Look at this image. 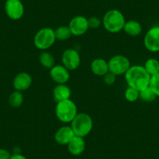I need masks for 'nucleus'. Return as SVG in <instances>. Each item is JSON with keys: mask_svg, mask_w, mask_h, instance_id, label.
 <instances>
[{"mask_svg": "<svg viewBox=\"0 0 159 159\" xmlns=\"http://www.w3.org/2000/svg\"><path fill=\"white\" fill-rule=\"evenodd\" d=\"M125 79L128 86L140 91L149 87L151 75L142 66H133L125 73Z\"/></svg>", "mask_w": 159, "mask_h": 159, "instance_id": "obj_1", "label": "nucleus"}, {"mask_svg": "<svg viewBox=\"0 0 159 159\" xmlns=\"http://www.w3.org/2000/svg\"><path fill=\"white\" fill-rule=\"evenodd\" d=\"M125 17L123 13L118 10H110L103 16L102 24L107 31L110 33H118L123 30Z\"/></svg>", "mask_w": 159, "mask_h": 159, "instance_id": "obj_2", "label": "nucleus"}, {"mask_svg": "<svg viewBox=\"0 0 159 159\" xmlns=\"http://www.w3.org/2000/svg\"><path fill=\"white\" fill-rule=\"evenodd\" d=\"M70 123L75 136L78 137H86L93 129L92 118L87 113L77 114Z\"/></svg>", "mask_w": 159, "mask_h": 159, "instance_id": "obj_3", "label": "nucleus"}, {"mask_svg": "<svg viewBox=\"0 0 159 159\" xmlns=\"http://www.w3.org/2000/svg\"><path fill=\"white\" fill-rule=\"evenodd\" d=\"M77 114V107L71 99L57 102L56 115L59 121L65 123H71Z\"/></svg>", "mask_w": 159, "mask_h": 159, "instance_id": "obj_4", "label": "nucleus"}, {"mask_svg": "<svg viewBox=\"0 0 159 159\" xmlns=\"http://www.w3.org/2000/svg\"><path fill=\"white\" fill-rule=\"evenodd\" d=\"M55 30L50 27L40 29L34 38V44L37 48L42 51L51 48L56 42Z\"/></svg>", "mask_w": 159, "mask_h": 159, "instance_id": "obj_5", "label": "nucleus"}, {"mask_svg": "<svg viewBox=\"0 0 159 159\" xmlns=\"http://www.w3.org/2000/svg\"><path fill=\"white\" fill-rule=\"evenodd\" d=\"M109 72L116 76L123 75L127 72L130 66V62L127 57L122 55H116L111 57L108 62Z\"/></svg>", "mask_w": 159, "mask_h": 159, "instance_id": "obj_6", "label": "nucleus"}, {"mask_svg": "<svg viewBox=\"0 0 159 159\" xmlns=\"http://www.w3.org/2000/svg\"><path fill=\"white\" fill-rule=\"evenodd\" d=\"M5 12L9 18L13 20H20L24 13V7L20 0H7Z\"/></svg>", "mask_w": 159, "mask_h": 159, "instance_id": "obj_7", "label": "nucleus"}, {"mask_svg": "<svg viewBox=\"0 0 159 159\" xmlns=\"http://www.w3.org/2000/svg\"><path fill=\"white\" fill-rule=\"evenodd\" d=\"M62 64L68 70H75L80 65V56L79 52L73 48L65 50L62 56Z\"/></svg>", "mask_w": 159, "mask_h": 159, "instance_id": "obj_8", "label": "nucleus"}, {"mask_svg": "<svg viewBox=\"0 0 159 159\" xmlns=\"http://www.w3.org/2000/svg\"><path fill=\"white\" fill-rule=\"evenodd\" d=\"M143 44L151 52H159V27H153L148 30L144 36Z\"/></svg>", "mask_w": 159, "mask_h": 159, "instance_id": "obj_9", "label": "nucleus"}, {"mask_svg": "<svg viewBox=\"0 0 159 159\" xmlns=\"http://www.w3.org/2000/svg\"><path fill=\"white\" fill-rule=\"evenodd\" d=\"M68 27L71 31L72 35L81 36L84 34L89 29L88 19L84 16H76L70 20Z\"/></svg>", "mask_w": 159, "mask_h": 159, "instance_id": "obj_10", "label": "nucleus"}, {"mask_svg": "<svg viewBox=\"0 0 159 159\" xmlns=\"http://www.w3.org/2000/svg\"><path fill=\"white\" fill-rule=\"evenodd\" d=\"M50 76L52 80L58 84H65L70 80L69 70L64 66L55 65L50 69Z\"/></svg>", "mask_w": 159, "mask_h": 159, "instance_id": "obj_11", "label": "nucleus"}, {"mask_svg": "<svg viewBox=\"0 0 159 159\" xmlns=\"http://www.w3.org/2000/svg\"><path fill=\"white\" fill-rule=\"evenodd\" d=\"M32 84V77L26 72L20 73L15 76L13 80V88L16 91H24L28 89Z\"/></svg>", "mask_w": 159, "mask_h": 159, "instance_id": "obj_12", "label": "nucleus"}, {"mask_svg": "<svg viewBox=\"0 0 159 159\" xmlns=\"http://www.w3.org/2000/svg\"><path fill=\"white\" fill-rule=\"evenodd\" d=\"M75 134L71 126H64L59 128L55 134V140L60 145H68Z\"/></svg>", "mask_w": 159, "mask_h": 159, "instance_id": "obj_13", "label": "nucleus"}, {"mask_svg": "<svg viewBox=\"0 0 159 159\" xmlns=\"http://www.w3.org/2000/svg\"><path fill=\"white\" fill-rule=\"evenodd\" d=\"M86 148V143H85L84 137L74 136L71 141L68 143V150L71 154L74 156L80 155L84 151Z\"/></svg>", "mask_w": 159, "mask_h": 159, "instance_id": "obj_14", "label": "nucleus"}, {"mask_svg": "<svg viewBox=\"0 0 159 159\" xmlns=\"http://www.w3.org/2000/svg\"><path fill=\"white\" fill-rule=\"evenodd\" d=\"M71 97V90L67 85L57 84L53 89V98L55 102H57L70 99Z\"/></svg>", "mask_w": 159, "mask_h": 159, "instance_id": "obj_15", "label": "nucleus"}, {"mask_svg": "<svg viewBox=\"0 0 159 159\" xmlns=\"http://www.w3.org/2000/svg\"><path fill=\"white\" fill-rule=\"evenodd\" d=\"M91 69L94 74L100 76H104L108 72H109L108 62L101 58H98L92 61Z\"/></svg>", "mask_w": 159, "mask_h": 159, "instance_id": "obj_16", "label": "nucleus"}, {"mask_svg": "<svg viewBox=\"0 0 159 159\" xmlns=\"http://www.w3.org/2000/svg\"><path fill=\"white\" fill-rule=\"evenodd\" d=\"M123 30L129 36L137 37L142 32V26L138 21L129 20L125 23Z\"/></svg>", "mask_w": 159, "mask_h": 159, "instance_id": "obj_17", "label": "nucleus"}, {"mask_svg": "<svg viewBox=\"0 0 159 159\" xmlns=\"http://www.w3.org/2000/svg\"><path fill=\"white\" fill-rule=\"evenodd\" d=\"M39 62L41 65L47 69H52L55 66V58L48 52H43L39 56Z\"/></svg>", "mask_w": 159, "mask_h": 159, "instance_id": "obj_18", "label": "nucleus"}, {"mask_svg": "<svg viewBox=\"0 0 159 159\" xmlns=\"http://www.w3.org/2000/svg\"><path fill=\"white\" fill-rule=\"evenodd\" d=\"M146 71L151 76L159 73V61L154 58H151L146 61L143 66Z\"/></svg>", "mask_w": 159, "mask_h": 159, "instance_id": "obj_19", "label": "nucleus"}, {"mask_svg": "<svg viewBox=\"0 0 159 159\" xmlns=\"http://www.w3.org/2000/svg\"><path fill=\"white\" fill-rule=\"evenodd\" d=\"M24 102V95L22 92L19 91H15L12 93L9 98V104L13 108H19Z\"/></svg>", "mask_w": 159, "mask_h": 159, "instance_id": "obj_20", "label": "nucleus"}, {"mask_svg": "<svg viewBox=\"0 0 159 159\" xmlns=\"http://www.w3.org/2000/svg\"><path fill=\"white\" fill-rule=\"evenodd\" d=\"M54 30L56 38L59 41H66L72 36L71 31L67 26H61Z\"/></svg>", "mask_w": 159, "mask_h": 159, "instance_id": "obj_21", "label": "nucleus"}, {"mask_svg": "<svg viewBox=\"0 0 159 159\" xmlns=\"http://www.w3.org/2000/svg\"><path fill=\"white\" fill-rule=\"evenodd\" d=\"M157 96L150 87L139 91V98L145 102H152L156 99Z\"/></svg>", "mask_w": 159, "mask_h": 159, "instance_id": "obj_22", "label": "nucleus"}, {"mask_svg": "<svg viewBox=\"0 0 159 159\" xmlns=\"http://www.w3.org/2000/svg\"><path fill=\"white\" fill-rule=\"evenodd\" d=\"M125 98L129 102H136L139 98V91L129 87L125 91Z\"/></svg>", "mask_w": 159, "mask_h": 159, "instance_id": "obj_23", "label": "nucleus"}, {"mask_svg": "<svg viewBox=\"0 0 159 159\" xmlns=\"http://www.w3.org/2000/svg\"><path fill=\"white\" fill-rule=\"evenodd\" d=\"M149 87L157 97H159V73L151 76Z\"/></svg>", "mask_w": 159, "mask_h": 159, "instance_id": "obj_24", "label": "nucleus"}, {"mask_svg": "<svg viewBox=\"0 0 159 159\" xmlns=\"http://www.w3.org/2000/svg\"><path fill=\"white\" fill-rule=\"evenodd\" d=\"M116 75L111 73V72H108V73L104 76V82H105L107 85H112L113 84L116 82Z\"/></svg>", "mask_w": 159, "mask_h": 159, "instance_id": "obj_25", "label": "nucleus"}, {"mask_svg": "<svg viewBox=\"0 0 159 159\" xmlns=\"http://www.w3.org/2000/svg\"><path fill=\"white\" fill-rule=\"evenodd\" d=\"M101 24H102V22H101L100 19H98V17H95V16H93V17H91L90 19H88V26H89V28H98V27H100Z\"/></svg>", "mask_w": 159, "mask_h": 159, "instance_id": "obj_26", "label": "nucleus"}, {"mask_svg": "<svg viewBox=\"0 0 159 159\" xmlns=\"http://www.w3.org/2000/svg\"><path fill=\"white\" fill-rule=\"evenodd\" d=\"M10 157H11V154L10 151L0 148V159H10Z\"/></svg>", "mask_w": 159, "mask_h": 159, "instance_id": "obj_27", "label": "nucleus"}, {"mask_svg": "<svg viewBox=\"0 0 159 159\" xmlns=\"http://www.w3.org/2000/svg\"><path fill=\"white\" fill-rule=\"evenodd\" d=\"M10 159H27L25 156H24L23 154H14L13 155H11Z\"/></svg>", "mask_w": 159, "mask_h": 159, "instance_id": "obj_28", "label": "nucleus"}]
</instances>
